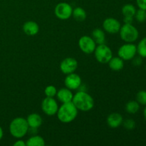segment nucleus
I'll return each instance as SVG.
<instances>
[{"mask_svg": "<svg viewBox=\"0 0 146 146\" xmlns=\"http://www.w3.org/2000/svg\"><path fill=\"white\" fill-rule=\"evenodd\" d=\"M72 102L78 111L84 112L91 111L95 104L93 97L84 91H79L76 93L73 97Z\"/></svg>", "mask_w": 146, "mask_h": 146, "instance_id": "f257e3e1", "label": "nucleus"}, {"mask_svg": "<svg viewBox=\"0 0 146 146\" xmlns=\"http://www.w3.org/2000/svg\"><path fill=\"white\" fill-rule=\"evenodd\" d=\"M78 110L72 101L64 103L58 107L56 113L57 118L63 123H69L76 119L78 115Z\"/></svg>", "mask_w": 146, "mask_h": 146, "instance_id": "f03ea898", "label": "nucleus"}, {"mask_svg": "<svg viewBox=\"0 0 146 146\" xmlns=\"http://www.w3.org/2000/svg\"><path fill=\"white\" fill-rule=\"evenodd\" d=\"M29 126L27 119L23 117H17L10 123L9 132L14 138L20 139L25 136L29 132Z\"/></svg>", "mask_w": 146, "mask_h": 146, "instance_id": "7ed1b4c3", "label": "nucleus"}, {"mask_svg": "<svg viewBox=\"0 0 146 146\" xmlns=\"http://www.w3.org/2000/svg\"><path fill=\"white\" fill-rule=\"evenodd\" d=\"M120 36L126 43H133L139 36L138 30L132 24H124L120 29Z\"/></svg>", "mask_w": 146, "mask_h": 146, "instance_id": "20e7f679", "label": "nucleus"}, {"mask_svg": "<svg viewBox=\"0 0 146 146\" xmlns=\"http://www.w3.org/2000/svg\"><path fill=\"white\" fill-rule=\"evenodd\" d=\"M94 53L96 59L101 64H107L113 57L112 50L105 44L96 46Z\"/></svg>", "mask_w": 146, "mask_h": 146, "instance_id": "39448f33", "label": "nucleus"}, {"mask_svg": "<svg viewBox=\"0 0 146 146\" xmlns=\"http://www.w3.org/2000/svg\"><path fill=\"white\" fill-rule=\"evenodd\" d=\"M137 54V47L133 43H126L119 48L118 55L123 61H130L135 58Z\"/></svg>", "mask_w": 146, "mask_h": 146, "instance_id": "423d86ee", "label": "nucleus"}, {"mask_svg": "<svg viewBox=\"0 0 146 146\" xmlns=\"http://www.w3.org/2000/svg\"><path fill=\"white\" fill-rule=\"evenodd\" d=\"M73 8L66 2H60L54 9L56 17L61 20H67L72 16Z\"/></svg>", "mask_w": 146, "mask_h": 146, "instance_id": "0eeeda50", "label": "nucleus"}, {"mask_svg": "<svg viewBox=\"0 0 146 146\" xmlns=\"http://www.w3.org/2000/svg\"><path fill=\"white\" fill-rule=\"evenodd\" d=\"M41 109L46 115L52 116L56 115L58 111V103L54 98L46 97L41 102Z\"/></svg>", "mask_w": 146, "mask_h": 146, "instance_id": "6e6552de", "label": "nucleus"}, {"mask_svg": "<svg viewBox=\"0 0 146 146\" xmlns=\"http://www.w3.org/2000/svg\"><path fill=\"white\" fill-rule=\"evenodd\" d=\"M78 46L84 53L87 54H92L94 52L96 47V44L89 36H83L78 40Z\"/></svg>", "mask_w": 146, "mask_h": 146, "instance_id": "1a4fd4ad", "label": "nucleus"}, {"mask_svg": "<svg viewBox=\"0 0 146 146\" xmlns=\"http://www.w3.org/2000/svg\"><path fill=\"white\" fill-rule=\"evenodd\" d=\"M78 68V61L72 57H68L62 60L60 64V70L63 74H69L75 72Z\"/></svg>", "mask_w": 146, "mask_h": 146, "instance_id": "9d476101", "label": "nucleus"}, {"mask_svg": "<svg viewBox=\"0 0 146 146\" xmlns=\"http://www.w3.org/2000/svg\"><path fill=\"white\" fill-rule=\"evenodd\" d=\"M103 27L106 32L111 34H115L119 32L121 24L116 19L108 17L103 22Z\"/></svg>", "mask_w": 146, "mask_h": 146, "instance_id": "9b49d317", "label": "nucleus"}, {"mask_svg": "<svg viewBox=\"0 0 146 146\" xmlns=\"http://www.w3.org/2000/svg\"><path fill=\"white\" fill-rule=\"evenodd\" d=\"M81 78L79 75L75 73L67 74L64 79V84L66 88H69L71 91L79 88L81 86Z\"/></svg>", "mask_w": 146, "mask_h": 146, "instance_id": "f8f14e48", "label": "nucleus"}, {"mask_svg": "<svg viewBox=\"0 0 146 146\" xmlns=\"http://www.w3.org/2000/svg\"><path fill=\"white\" fill-rule=\"evenodd\" d=\"M56 96L57 97V99L60 102L64 104V103L71 102L73 97H74V94H73L71 90L65 87V88H60L58 91H57V94Z\"/></svg>", "mask_w": 146, "mask_h": 146, "instance_id": "ddd939ff", "label": "nucleus"}, {"mask_svg": "<svg viewBox=\"0 0 146 146\" xmlns=\"http://www.w3.org/2000/svg\"><path fill=\"white\" fill-rule=\"evenodd\" d=\"M123 121V116L118 113H112L108 116L106 119L108 126L112 128H116L122 125Z\"/></svg>", "mask_w": 146, "mask_h": 146, "instance_id": "4468645a", "label": "nucleus"}, {"mask_svg": "<svg viewBox=\"0 0 146 146\" xmlns=\"http://www.w3.org/2000/svg\"><path fill=\"white\" fill-rule=\"evenodd\" d=\"M23 31L28 36H35L39 31V26L34 21H26L23 25Z\"/></svg>", "mask_w": 146, "mask_h": 146, "instance_id": "2eb2a0df", "label": "nucleus"}, {"mask_svg": "<svg viewBox=\"0 0 146 146\" xmlns=\"http://www.w3.org/2000/svg\"><path fill=\"white\" fill-rule=\"evenodd\" d=\"M26 119L28 123L29 128H34V129H37L38 128H39L43 122L41 115L36 113H32L29 114Z\"/></svg>", "mask_w": 146, "mask_h": 146, "instance_id": "dca6fc26", "label": "nucleus"}, {"mask_svg": "<svg viewBox=\"0 0 146 146\" xmlns=\"http://www.w3.org/2000/svg\"><path fill=\"white\" fill-rule=\"evenodd\" d=\"M108 64L110 68L115 71H121L124 67V61L119 56L112 57Z\"/></svg>", "mask_w": 146, "mask_h": 146, "instance_id": "f3484780", "label": "nucleus"}, {"mask_svg": "<svg viewBox=\"0 0 146 146\" xmlns=\"http://www.w3.org/2000/svg\"><path fill=\"white\" fill-rule=\"evenodd\" d=\"M93 39L96 42V44L99 45V44H105L106 42V34L105 32L101 29H95L92 31Z\"/></svg>", "mask_w": 146, "mask_h": 146, "instance_id": "a211bd4d", "label": "nucleus"}, {"mask_svg": "<svg viewBox=\"0 0 146 146\" xmlns=\"http://www.w3.org/2000/svg\"><path fill=\"white\" fill-rule=\"evenodd\" d=\"M72 16L74 18V19L76 20L77 21H80V22H82V21H85L86 19L87 14L86 11L84 10V9H83L82 7H76L75 9H73L72 12Z\"/></svg>", "mask_w": 146, "mask_h": 146, "instance_id": "6ab92c4d", "label": "nucleus"}, {"mask_svg": "<svg viewBox=\"0 0 146 146\" xmlns=\"http://www.w3.org/2000/svg\"><path fill=\"white\" fill-rule=\"evenodd\" d=\"M27 146H44L45 141L40 135H32L26 142Z\"/></svg>", "mask_w": 146, "mask_h": 146, "instance_id": "aec40b11", "label": "nucleus"}, {"mask_svg": "<svg viewBox=\"0 0 146 146\" xmlns=\"http://www.w3.org/2000/svg\"><path fill=\"white\" fill-rule=\"evenodd\" d=\"M125 111L130 114H135L140 109V104L136 101H130L125 104Z\"/></svg>", "mask_w": 146, "mask_h": 146, "instance_id": "412c9836", "label": "nucleus"}, {"mask_svg": "<svg viewBox=\"0 0 146 146\" xmlns=\"http://www.w3.org/2000/svg\"><path fill=\"white\" fill-rule=\"evenodd\" d=\"M122 14L123 17H134L136 11V9L133 4H127L122 7Z\"/></svg>", "mask_w": 146, "mask_h": 146, "instance_id": "4be33fe9", "label": "nucleus"}, {"mask_svg": "<svg viewBox=\"0 0 146 146\" xmlns=\"http://www.w3.org/2000/svg\"><path fill=\"white\" fill-rule=\"evenodd\" d=\"M137 47V53L142 58H146V37L141 40Z\"/></svg>", "mask_w": 146, "mask_h": 146, "instance_id": "5701e85b", "label": "nucleus"}, {"mask_svg": "<svg viewBox=\"0 0 146 146\" xmlns=\"http://www.w3.org/2000/svg\"><path fill=\"white\" fill-rule=\"evenodd\" d=\"M134 17H135V19H136V21L138 22H145L146 21V10L141 9L136 10Z\"/></svg>", "mask_w": 146, "mask_h": 146, "instance_id": "b1692460", "label": "nucleus"}, {"mask_svg": "<svg viewBox=\"0 0 146 146\" xmlns=\"http://www.w3.org/2000/svg\"><path fill=\"white\" fill-rule=\"evenodd\" d=\"M44 94H45L46 97L54 98L56 96L57 89L54 86L49 85L45 88V89H44Z\"/></svg>", "mask_w": 146, "mask_h": 146, "instance_id": "393cba45", "label": "nucleus"}, {"mask_svg": "<svg viewBox=\"0 0 146 146\" xmlns=\"http://www.w3.org/2000/svg\"><path fill=\"white\" fill-rule=\"evenodd\" d=\"M136 101L141 105L146 106V91L142 90L137 93Z\"/></svg>", "mask_w": 146, "mask_h": 146, "instance_id": "a878e982", "label": "nucleus"}, {"mask_svg": "<svg viewBox=\"0 0 146 146\" xmlns=\"http://www.w3.org/2000/svg\"><path fill=\"white\" fill-rule=\"evenodd\" d=\"M122 125H123L124 128L126 130H128V131H132L134 128H135V122L134 120L133 119H126L124 121H123Z\"/></svg>", "mask_w": 146, "mask_h": 146, "instance_id": "bb28decb", "label": "nucleus"}, {"mask_svg": "<svg viewBox=\"0 0 146 146\" xmlns=\"http://www.w3.org/2000/svg\"><path fill=\"white\" fill-rule=\"evenodd\" d=\"M136 3L139 9L146 10V0H136Z\"/></svg>", "mask_w": 146, "mask_h": 146, "instance_id": "cd10ccee", "label": "nucleus"}, {"mask_svg": "<svg viewBox=\"0 0 146 146\" xmlns=\"http://www.w3.org/2000/svg\"><path fill=\"white\" fill-rule=\"evenodd\" d=\"M133 21V17H124V18H123L124 24H132Z\"/></svg>", "mask_w": 146, "mask_h": 146, "instance_id": "c85d7f7f", "label": "nucleus"}, {"mask_svg": "<svg viewBox=\"0 0 146 146\" xmlns=\"http://www.w3.org/2000/svg\"><path fill=\"white\" fill-rule=\"evenodd\" d=\"M26 142H24L22 140H18L14 143V146H26Z\"/></svg>", "mask_w": 146, "mask_h": 146, "instance_id": "c756f323", "label": "nucleus"}, {"mask_svg": "<svg viewBox=\"0 0 146 146\" xmlns=\"http://www.w3.org/2000/svg\"><path fill=\"white\" fill-rule=\"evenodd\" d=\"M142 63V60L141 58H135L133 60V64L135 66H139Z\"/></svg>", "mask_w": 146, "mask_h": 146, "instance_id": "7c9ffc66", "label": "nucleus"}, {"mask_svg": "<svg viewBox=\"0 0 146 146\" xmlns=\"http://www.w3.org/2000/svg\"><path fill=\"white\" fill-rule=\"evenodd\" d=\"M3 135H4V131H3L2 128H1V127L0 126V141H1V140L2 139Z\"/></svg>", "mask_w": 146, "mask_h": 146, "instance_id": "2f4dec72", "label": "nucleus"}, {"mask_svg": "<svg viewBox=\"0 0 146 146\" xmlns=\"http://www.w3.org/2000/svg\"><path fill=\"white\" fill-rule=\"evenodd\" d=\"M143 115H144V118H145V120L146 121V106L144 108V111H143Z\"/></svg>", "mask_w": 146, "mask_h": 146, "instance_id": "473e14b6", "label": "nucleus"}, {"mask_svg": "<svg viewBox=\"0 0 146 146\" xmlns=\"http://www.w3.org/2000/svg\"><path fill=\"white\" fill-rule=\"evenodd\" d=\"M145 70H146V65H145Z\"/></svg>", "mask_w": 146, "mask_h": 146, "instance_id": "72a5a7b5", "label": "nucleus"}]
</instances>
